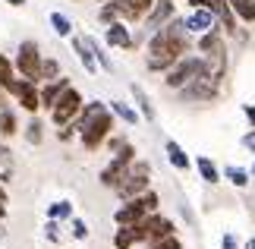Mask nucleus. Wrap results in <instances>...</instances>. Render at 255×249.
Listing matches in <instances>:
<instances>
[{"mask_svg":"<svg viewBox=\"0 0 255 249\" xmlns=\"http://www.w3.org/2000/svg\"><path fill=\"white\" fill-rule=\"evenodd\" d=\"M192 47V35L186 32L183 19L170 16L161 28H154L148 35V47H145V66L151 73H167V69L180 60V57L189 54Z\"/></svg>","mask_w":255,"mask_h":249,"instance_id":"nucleus-1","label":"nucleus"},{"mask_svg":"<svg viewBox=\"0 0 255 249\" xmlns=\"http://www.w3.org/2000/svg\"><path fill=\"white\" fill-rule=\"evenodd\" d=\"M76 129H79V139L88 152L101 148L107 142V136L117 129V117L111 114V107L101 104V101H88L82 104L79 117H76Z\"/></svg>","mask_w":255,"mask_h":249,"instance_id":"nucleus-2","label":"nucleus"},{"mask_svg":"<svg viewBox=\"0 0 255 249\" xmlns=\"http://www.w3.org/2000/svg\"><path fill=\"white\" fill-rule=\"evenodd\" d=\"M199 51H202V76L224 82V76H227V47H224L221 25L199 35Z\"/></svg>","mask_w":255,"mask_h":249,"instance_id":"nucleus-3","label":"nucleus"},{"mask_svg":"<svg viewBox=\"0 0 255 249\" xmlns=\"http://www.w3.org/2000/svg\"><path fill=\"white\" fill-rule=\"evenodd\" d=\"M148 189H151V167H148V161H132L129 171H126V177L117 183L114 193H117L120 202H129V199L148 193Z\"/></svg>","mask_w":255,"mask_h":249,"instance_id":"nucleus-4","label":"nucleus"},{"mask_svg":"<svg viewBox=\"0 0 255 249\" xmlns=\"http://www.w3.org/2000/svg\"><path fill=\"white\" fill-rule=\"evenodd\" d=\"M158 193H142V196H135V199H129V202H123L120 208L114 212V221H117V227H123V224H139L145 215H151V212H158Z\"/></svg>","mask_w":255,"mask_h":249,"instance_id":"nucleus-5","label":"nucleus"},{"mask_svg":"<svg viewBox=\"0 0 255 249\" xmlns=\"http://www.w3.org/2000/svg\"><path fill=\"white\" fill-rule=\"evenodd\" d=\"M132 161H135V145H132V142H123V145L114 152L111 164H107L104 171H101V177H98V180H101V186H104V189H117V183L126 177V171H129Z\"/></svg>","mask_w":255,"mask_h":249,"instance_id":"nucleus-6","label":"nucleus"},{"mask_svg":"<svg viewBox=\"0 0 255 249\" xmlns=\"http://www.w3.org/2000/svg\"><path fill=\"white\" fill-rule=\"evenodd\" d=\"M164 76H167V79H164V85L173 88V92H180L186 82H192L195 76H202V57L186 54V57H180V60H176Z\"/></svg>","mask_w":255,"mask_h":249,"instance_id":"nucleus-7","label":"nucleus"},{"mask_svg":"<svg viewBox=\"0 0 255 249\" xmlns=\"http://www.w3.org/2000/svg\"><path fill=\"white\" fill-rule=\"evenodd\" d=\"M82 104H85V101H82V95H79V92H76V88L70 85V88H66V92H63L60 98H57V104L51 107V120H54V126L60 129V126H66V123H73L76 117H79Z\"/></svg>","mask_w":255,"mask_h":249,"instance_id":"nucleus-8","label":"nucleus"},{"mask_svg":"<svg viewBox=\"0 0 255 249\" xmlns=\"http://www.w3.org/2000/svg\"><path fill=\"white\" fill-rule=\"evenodd\" d=\"M3 92L13 95L16 104L22 107V111H28V114H35L38 107H41V98H38V82H32V79H9Z\"/></svg>","mask_w":255,"mask_h":249,"instance_id":"nucleus-9","label":"nucleus"},{"mask_svg":"<svg viewBox=\"0 0 255 249\" xmlns=\"http://www.w3.org/2000/svg\"><path fill=\"white\" fill-rule=\"evenodd\" d=\"M13 66L22 73V79L38 82V69H41V51H38V41H22V44H19Z\"/></svg>","mask_w":255,"mask_h":249,"instance_id":"nucleus-10","label":"nucleus"},{"mask_svg":"<svg viewBox=\"0 0 255 249\" xmlns=\"http://www.w3.org/2000/svg\"><path fill=\"white\" fill-rule=\"evenodd\" d=\"M218 95H221V82H214L208 76H195L192 82H186L180 88L183 101H214Z\"/></svg>","mask_w":255,"mask_h":249,"instance_id":"nucleus-11","label":"nucleus"},{"mask_svg":"<svg viewBox=\"0 0 255 249\" xmlns=\"http://www.w3.org/2000/svg\"><path fill=\"white\" fill-rule=\"evenodd\" d=\"M139 227H142V243H158V240H164V237H170V234L176 231L170 218H164V215H158V212L145 215L142 221H139Z\"/></svg>","mask_w":255,"mask_h":249,"instance_id":"nucleus-12","label":"nucleus"},{"mask_svg":"<svg viewBox=\"0 0 255 249\" xmlns=\"http://www.w3.org/2000/svg\"><path fill=\"white\" fill-rule=\"evenodd\" d=\"M117 9V19L120 22H142L148 16V9L154 6V0H107Z\"/></svg>","mask_w":255,"mask_h":249,"instance_id":"nucleus-13","label":"nucleus"},{"mask_svg":"<svg viewBox=\"0 0 255 249\" xmlns=\"http://www.w3.org/2000/svg\"><path fill=\"white\" fill-rule=\"evenodd\" d=\"M183 25H186L189 35H205V32H211V28H218V19H214V13L208 6H199L183 19Z\"/></svg>","mask_w":255,"mask_h":249,"instance_id":"nucleus-14","label":"nucleus"},{"mask_svg":"<svg viewBox=\"0 0 255 249\" xmlns=\"http://www.w3.org/2000/svg\"><path fill=\"white\" fill-rule=\"evenodd\" d=\"M104 41L111 47H120V51H135V38L129 35L126 22H111L104 28Z\"/></svg>","mask_w":255,"mask_h":249,"instance_id":"nucleus-15","label":"nucleus"},{"mask_svg":"<svg viewBox=\"0 0 255 249\" xmlns=\"http://www.w3.org/2000/svg\"><path fill=\"white\" fill-rule=\"evenodd\" d=\"M173 3H176V0H154V6L148 9V16H145L142 19V22H145V32H154V28H161L164 22H167V19L173 16Z\"/></svg>","mask_w":255,"mask_h":249,"instance_id":"nucleus-16","label":"nucleus"},{"mask_svg":"<svg viewBox=\"0 0 255 249\" xmlns=\"http://www.w3.org/2000/svg\"><path fill=\"white\" fill-rule=\"evenodd\" d=\"M66 88H70V79H54V82H44L41 88H38V98H41V107L44 111H51V107L57 104V98H60Z\"/></svg>","mask_w":255,"mask_h":249,"instance_id":"nucleus-17","label":"nucleus"},{"mask_svg":"<svg viewBox=\"0 0 255 249\" xmlns=\"http://www.w3.org/2000/svg\"><path fill=\"white\" fill-rule=\"evenodd\" d=\"M73 47H76V54H79V63L88 69V73H98V60H95V51H92V35H76L73 38Z\"/></svg>","mask_w":255,"mask_h":249,"instance_id":"nucleus-18","label":"nucleus"},{"mask_svg":"<svg viewBox=\"0 0 255 249\" xmlns=\"http://www.w3.org/2000/svg\"><path fill=\"white\" fill-rule=\"evenodd\" d=\"M142 243V227L139 224H123L120 231L114 234V246L117 249H135Z\"/></svg>","mask_w":255,"mask_h":249,"instance_id":"nucleus-19","label":"nucleus"},{"mask_svg":"<svg viewBox=\"0 0 255 249\" xmlns=\"http://www.w3.org/2000/svg\"><path fill=\"white\" fill-rule=\"evenodd\" d=\"M129 92H132V98H135V104H139L135 111H139V117H142V120H148V123H154V120H158V111H154V104H151L148 92H145L142 85H135V82L129 85Z\"/></svg>","mask_w":255,"mask_h":249,"instance_id":"nucleus-20","label":"nucleus"},{"mask_svg":"<svg viewBox=\"0 0 255 249\" xmlns=\"http://www.w3.org/2000/svg\"><path fill=\"white\" fill-rule=\"evenodd\" d=\"M164 152H167V161L176 167V171H189V155H186V148L180 145V142H173V139H170V142L167 145H164Z\"/></svg>","mask_w":255,"mask_h":249,"instance_id":"nucleus-21","label":"nucleus"},{"mask_svg":"<svg viewBox=\"0 0 255 249\" xmlns=\"http://www.w3.org/2000/svg\"><path fill=\"white\" fill-rule=\"evenodd\" d=\"M111 114L117 117V120H123L126 126H135V123L142 120L139 111H135V107H129L126 101H111Z\"/></svg>","mask_w":255,"mask_h":249,"instance_id":"nucleus-22","label":"nucleus"},{"mask_svg":"<svg viewBox=\"0 0 255 249\" xmlns=\"http://www.w3.org/2000/svg\"><path fill=\"white\" fill-rule=\"evenodd\" d=\"M233 16L243 19V22H255V0H227Z\"/></svg>","mask_w":255,"mask_h":249,"instance_id":"nucleus-23","label":"nucleus"},{"mask_svg":"<svg viewBox=\"0 0 255 249\" xmlns=\"http://www.w3.org/2000/svg\"><path fill=\"white\" fill-rule=\"evenodd\" d=\"M60 79V63L54 57H41V69H38V82H54Z\"/></svg>","mask_w":255,"mask_h":249,"instance_id":"nucleus-24","label":"nucleus"},{"mask_svg":"<svg viewBox=\"0 0 255 249\" xmlns=\"http://www.w3.org/2000/svg\"><path fill=\"white\" fill-rule=\"evenodd\" d=\"M195 167H199V174H202V180L205 183H218L221 180V171H218V164L211 161V158H199V161H195Z\"/></svg>","mask_w":255,"mask_h":249,"instance_id":"nucleus-25","label":"nucleus"},{"mask_svg":"<svg viewBox=\"0 0 255 249\" xmlns=\"http://www.w3.org/2000/svg\"><path fill=\"white\" fill-rule=\"evenodd\" d=\"M16 129H19L16 114L9 111V107H0V136L9 139V136H16Z\"/></svg>","mask_w":255,"mask_h":249,"instance_id":"nucleus-26","label":"nucleus"},{"mask_svg":"<svg viewBox=\"0 0 255 249\" xmlns=\"http://www.w3.org/2000/svg\"><path fill=\"white\" fill-rule=\"evenodd\" d=\"M47 218H51V221H70L73 218V202H51L47 205Z\"/></svg>","mask_w":255,"mask_h":249,"instance_id":"nucleus-27","label":"nucleus"},{"mask_svg":"<svg viewBox=\"0 0 255 249\" xmlns=\"http://www.w3.org/2000/svg\"><path fill=\"white\" fill-rule=\"evenodd\" d=\"M51 28H54L60 38L73 35V22H70V16H63V13H51Z\"/></svg>","mask_w":255,"mask_h":249,"instance_id":"nucleus-28","label":"nucleus"},{"mask_svg":"<svg viewBox=\"0 0 255 249\" xmlns=\"http://www.w3.org/2000/svg\"><path fill=\"white\" fill-rule=\"evenodd\" d=\"M224 177H227V180L237 186V189H246V186H249V171H243V167H227V171H224Z\"/></svg>","mask_w":255,"mask_h":249,"instance_id":"nucleus-29","label":"nucleus"},{"mask_svg":"<svg viewBox=\"0 0 255 249\" xmlns=\"http://www.w3.org/2000/svg\"><path fill=\"white\" fill-rule=\"evenodd\" d=\"M13 180V155H9V148L0 152V183Z\"/></svg>","mask_w":255,"mask_h":249,"instance_id":"nucleus-30","label":"nucleus"},{"mask_svg":"<svg viewBox=\"0 0 255 249\" xmlns=\"http://www.w3.org/2000/svg\"><path fill=\"white\" fill-rule=\"evenodd\" d=\"M13 73H16V66L9 63V57H6V54H0V88H6L9 79H16Z\"/></svg>","mask_w":255,"mask_h":249,"instance_id":"nucleus-31","label":"nucleus"},{"mask_svg":"<svg viewBox=\"0 0 255 249\" xmlns=\"http://www.w3.org/2000/svg\"><path fill=\"white\" fill-rule=\"evenodd\" d=\"M41 120H38V117H32V120H28V126H25V139H28V142H32V145H38V142H41Z\"/></svg>","mask_w":255,"mask_h":249,"instance_id":"nucleus-32","label":"nucleus"},{"mask_svg":"<svg viewBox=\"0 0 255 249\" xmlns=\"http://www.w3.org/2000/svg\"><path fill=\"white\" fill-rule=\"evenodd\" d=\"M92 51H95V60H98V66H101V69H107V73H111V69H114V63H111V57L104 54V47L98 44L95 38H92Z\"/></svg>","mask_w":255,"mask_h":249,"instance_id":"nucleus-33","label":"nucleus"},{"mask_svg":"<svg viewBox=\"0 0 255 249\" xmlns=\"http://www.w3.org/2000/svg\"><path fill=\"white\" fill-rule=\"evenodd\" d=\"M142 249H183V243L176 240V234H170V237H164V240H158V243H148Z\"/></svg>","mask_w":255,"mask_h":249,"instance_id":"nucleus-34","label":"nucleus"},{"mask_svg":"<svg viewBox=\"0 0 255 249\" xmlns=\"http://www.w3.org/2000/svg\"><path fill=\"white\" fill-rule=\"evenodd\" d=\"M70 231H73L76 240H85V237H88V224L82 221V218H70Z\"/></svg>","mask_w":255,"mask_h":249,"instance_id":"nucleus-35","label":"nucleus"},{"mask_svg":"<svg viewBox=\"0 0 255 249\" xmlns=\"http://www.w3.org/2000/svg\"><path fill=\"white\" fill-rule=\"evenodd\" d=\"M98 19H101L104 25H111V22H120V19H117V9H114L111 3H101V9H98Z\"/></svg>","mask_w":255,"mask_h":249,"instance_id":"nucleus-36","label":"nucleus"},{"mask_svg":"<svg viewBox=\"0 0 255 249\" xmlns=\"http://www.w3.org/2000/svg\"><path fill=\"white\" fill-rule=\"evenodd\" d=\"M44 237L51 243H60V221H51V218H47V224H44Z\"/></svg>","mask_w":255,"mask_h":249,"instance_id":"nucleus-37","label":"nucleus"},{"mask_svg":"<svg viewBox=\"0 0 255 249\" xmlns=\"http://www.w3.org/2000/svg\"><path fill=\"white\" fill-rule=\"evenodd\" d=\"M57 136H60V142H70L73 136H79V129H76V120H73V123H66V126H60V129H57Z\"/></svg>","mask_w":255,"mask_h":249,"instance_id":"nucleus-38","label":"nucleus"},{"mask_svg":"<svg viewBox=\"0 0 255 249\" xmlns=\"http://www.w3.org/2000/svg\"><path fill=\"white\" fill-rule=\"evenodd\" d=\"M6 212H9V196H6L3 183H0V221H3V218H6Z\"/></svg>","mask_w":255,"mask_h":249,"instance_id":"nucleus-39","label":"nucleus"},{"mask_svg":"<svg viewBox=\"0 0 255 249\" xmlns=\"http://www.w3.org/2000/svg\"><path fill=\"white\" fill-rule=\"evenodd\" d=\"M243 148H249V152L255 155V129H249V133L243 136Z\"/></svg>","mask_w":255,"mask_h":249,"instance_id":"nucleus-40","label":"nucleus"},{"mask_svg":"<svg viewBox=\"0 0 255 249\" xmlns=\"http://www.w3.org/2000/svg\"><path fill=\"white\" fill-rule=\"evenodd\" d=\"M123 142H126V139H123V136H114V133H111V136H107V148H111V152H117V148H120Z\"/></svg>","mask_w":255,"mask_h":249,"instance_id":"nucleus-41","label":"nucleus"},{"mask_svg":"<svg viewBox=\"0 0 255 249\" xmlns=\"http://www.w3.org/2000/svg\"><path fill=\"white\" fill-rule=\"evenodd\" d=\"M221 249H237V237H233V234H224V240H221Z\"/></svg>","mask_w":255,"mask_h":249,"instance_id":"nucleus-42","label":"nucleus"},{"mask_svg":"<svg viewBox=\"0 0 255 249\" xmlns=\"http://www.w3.org/2000/svg\"><path fill=\"white\" fill-rule=\"evenodd\" d=\"M243 114H246V120H249V126L255 129V104H246V107H243Z\"/></svg>","mask_w":255,"mask_h":249,"instance_id":"nucleus-43","label":"nucleus"},{"mask_svg":"<svg viewBox=\"0 0 255 249\" xmlns=\"http://www.w3.org/2000/svg\"><path fill=\"white\" fill-rule=\"evenodd\" d=\"M186 3H189L192 9H199V6H205V0H186Z\"/></svg>","mask_w":255,"mask_h":249,"instance_id":"nucleus-44","label":"nucleus"},{"mask_svg":"<svg viewBox=\"0 0 255 249\" xmlns=\"http://www.w3.org/2000/svg\"><path fill=\"white\" fill-rule=\"evenodd\" d=\"M9 6H25V0H6Z\"/></svg>","mask_w":255,"mask_h":249,"instance_id":"nucleus-45","label":"nucleus"},{"mask_svg":"<svg viewBox=\"0 0 255 249\" xmlns=\"http://www.w3.org/2000/svg\"><path fill=\"white\" fill-rule=\"evenodd\" d=\"M0 107H6V92L0 88Z\"/></svg>","mask_w":255,"mask_h":249,"instance_id":"nucleus-46","label":"nucleus"},{"mask_svg":"<svg viewBox=\"0 0 255 249\" xmlns=\"http://www.w3.org/2000/svg\"><path fill=\"white\" fill-rule=\"evenodd\" d=\"M0 237H6V227H3V221H0Z\"/></svg>","mask_w":255,"mask_h":249,"instance_id":"nucleus-47","label":"nucleus"},{"mask_svg":"<svg viewBox=\"0 0 255 249\" xmlns=\"http://www.w3.org/2000/svg\"><path fill=\"white\" fill-rule=\"evenodd\" d=\"M246 249H255V237H252V240H249V243H246Z\"/></svg>","mask_w":255,"mask_h":249,"instance_id":"nucleus-48","label":"nucleus"},{"mask_svg":"<svg viewBox=\"0 0 255 249\" xmlns=\"http://www.w3.org/2000/svg\"><path fill=\"white\" fill-rule=\"evenodd\" d=\"M249 177H255V167H252V174H249Z\"/></svg>","mask_w":255,"mask_h":249,"instance_id":"nucleus-49","label":"nucleus"},{"mask_svg":"<svg viewBox=\"0 0 255 249\" xmlns=\"http://www.w3.org/2000/svg\"><path fill=\"white\" fill-rule=\"evenodd\" d=\"M101 3H107V0H101Z\"/></svg>","mask_w":255,"mask_h":249,"instance_id":"nucleus-50","label":"nucleus"}]
</instances>
